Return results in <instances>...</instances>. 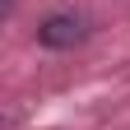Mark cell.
<instances>
[{
    "label": "cell",
    "instance_id": "1",
    "mask_svg": "<svg viewBox=\"0 0 130 130\" xmlns=\"http://www.w3.org/2000/svg\"><path fill=\"white\" fill-rule=\"evenodd\" d=\"M88 37V23L79 19V14H46V19L37 23V42L46 46V51H70V46H79Z\"/></svg>",
    "mask_w": 130,
    "mask_h": 130
}]
</instances>
